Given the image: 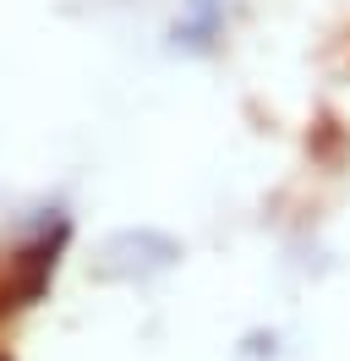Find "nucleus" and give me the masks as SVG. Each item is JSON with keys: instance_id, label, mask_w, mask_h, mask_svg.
<instances>
[{"instance_id": "nucleus-1", "label": "nucleus", "mask_w": 350, "mask_h": 361, "mask_svg": "<svg viewBox=\"0 0 350 361\" xmlns=\"http://www.w3.org/2000/svg\"><path fill=\"white\" fill-rule=\"evenodd\" d=\"M230 33V0H181L175 23L164 27V44L170 55H186V61H208Z\"/></svg>"}, {"instance_id": "nucleus-2", "label": "nucleus", "mask_w": 350, "mask_h": 361, "mask_svg": "<svg viewBox=\"0 0 350 361\" xmlns=\"http://www.w3.org/2000/svg\"><path fill=\"white\" fill-rule=\"evenodd\" d=\"M99 257H104L99 269H104L109 279H143V274L170 269L175 257H181V247H175L170 235H159V230H121V235L104 241Z\"/></svg>"}]
</instances>
